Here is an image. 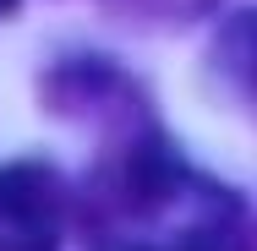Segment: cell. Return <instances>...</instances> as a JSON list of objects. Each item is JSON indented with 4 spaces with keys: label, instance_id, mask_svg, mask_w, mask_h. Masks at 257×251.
Segmentation results:
<instances>
[{
    "label": "cell",
    "instance_id": "cell-4",
    "mask_svg": "<svg viewBox=\"0 0 257 251\" xmlns=\"http://www.w3.org/2000/svg\"><path fill=\"white\" fill-rule=\"evenodd\" d=\"M11 11H17V0H0V17H11Z\"/></svg>",
    "mask_w": 257,
    "mask_h": 251
},
{
    "label": "cell",
    "instance_id": "cell-3",
    "mask_svg": "<svg viewBox=\"0 0 257 251\" xmlns=\"http://www.w3.org/2000/svg\"><path fill=\"white\" fill-rule=\"evenodd\" d=\"M213 77L230 93V104L257 120V6L235 11L213 33Z\"/></svg>",
    "mask_w": 257,
    "mask_h": 251
},
{
    "label": "cell",
    "instance_id": "cell-1",
    "mask_svg": "<svg viewBox=\"0 0 257 251\" xmlns=\"http://www.w3.org/2000/svg\"><path fill=\"white\" fill-rule=\"evenodd\" d=\"M93 197L104 229L99 251H257L241 202L213 180H197L159 148V137L132 142L104 169Z\"/></svg>",
    "mask_w": 257,
    "mask_h": 251
},
{
    "label": "cell",
    "instance_id": "cell-2",
    "mask_svg": "<svg viewBox=\"0 0 257 251\" xmlns=\"http://www.w3.org/2000/svg\"><path fill=\"white\" fill-rule=\"evenodd\" d=\"M66 186L50 164H0V251H60Z\"/></svg>",
    "mask_w": 257,
    "mask_h": 251
}]
</instances>
